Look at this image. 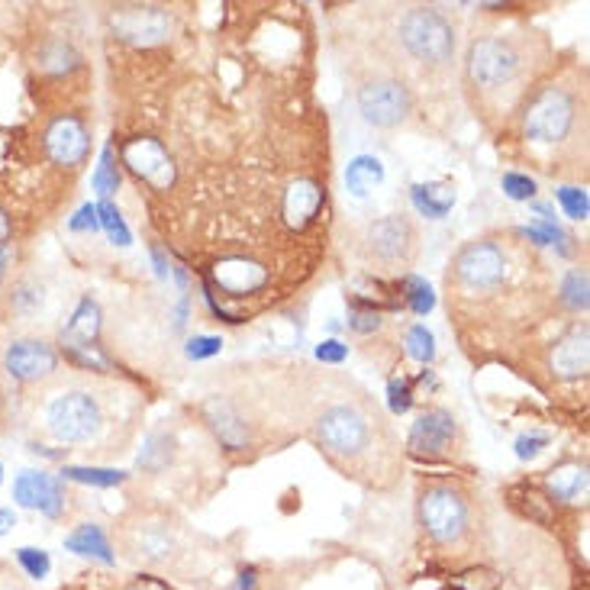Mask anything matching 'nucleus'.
Listing matches in <instances>:
<instances>
[{
	"instance_id": "f257e3e1",
	"label": "nucleus",
	"mask_w": 590,
	"mask_h": 590,
	"mask_svg": "<svg viewBox=\"0 0 590 590\" xmlns=\"http://www.w3.org/2000/svg\"><path fill=\"white\" fill-rule=\"evenodd\" d=\"M549 265L520 229H494L468 239L445 268V304L462 326H507L536 320L552 304Z\"/></svg>"
},
{
	"instance_id": "f03ea898",
	"label": "nucleus",
	"mask_w": 590,
	"mask_h": 590,
	"mask_svg": "<svg viewBox=\"0 0 590 590\" xmlns=\"http://www.w3.org/2000/svg\"><path fill=\"white\" fill-rule=\"evenodd\" d=\"M539 175L558 181L587 178V71L578 62L552 65L513 120L500 129Z\"/></svg>"
},
{
	"instance_id": "7ed1b4c3",
	"label": "nucleus",
	"mask_w": 590,
	"mask_h": 590,
	"mask_svg": "<svg viewBox=\"0 0 590 590\" xmlns=\"http://www.w3.org/2000/svg\"><path fill=\"white\" fill-rule=\"evenodd\" d=\"M555 65V46L532 26L478 33L462 59V94L487 129H503Z\"/></svg>"
},
{
	"instance_id": "20e7f679",
	"label": "nucleus",
	"mask_w": 590,
	"mask_h": 590,
	"mask_svg": "<svg viewBox=\"0 0 590 590\" xmlns=\"http://www.w3.org/2000/svg\"><path fill=\"white\" fill-rule=\"evenodd\" d=\"M310 439L329 465L345 478L381 484V474L394 478V436L384 416L368 400H333L310 423Z\"/></svg>"
},
{
	"instance_id": "39448f33",
	"label": "nucleus",
	"mask_w": 590,
	"mask_h": 590,
	"mask_svg": "<svg viewBox=\"0 0 590 590\" xmlns=\"http://www.w3.org/2000/svg\"><path fill=\"white\" fill-rule=\"evenodd\" d=\"M394 39V55L391 62L404 75L407 68L423 71V75H442L455 65V23L445 17L439 7H404V13H397V20L391 26Z\"/></svg>"
},
{
	"instance_id": "423d86ee",
	"label": "nucleus",
	"mask_w": 590,
	"mask_h": 590,
	"mask_svg": "<svg viewBox=\"0 0 590 590\" xmlns=\"http://www.w3.org/2000/svg\"><path fill=\"white\" fill-rule=\"evenodd\" d=\"M42 429L62 445H104L110 433L107 397L88 384H62L42 400Z\"/></svg>"
},
{
	"instance_id": "0eeeda50",
	"label": "nucleus",
	"mask_w": 590,
	"mask_h": 590,
	"mask_svg": "<svg viewBox=\"0 0 590 590\" xmlns=\"http://www.w3.org/2000/svg\"><path fill=\"white\" fill-rule=\"evenodd\" d=\"M416 520L439 549H462L474 536V494L455 478H426L416 494Z\"/></svg>"
},
{
	"instance_id": "6e6552de",
	"label": "nucleus",
	"mask_w": 590,
	"mask_h": 590,
	"mask_svg": "<svg viewBox=\"0 0 590 590\" xmlns=\"http://www.w3.org/2000/svg\"><path fill=\"white\" fill-rule=\"evenodd\" d=\"M423 233L410 213L397 210L365 223L355 236V255L381 275H407L420 262Z\"/></svg>"
},
{
	"instance_id": "1a4fd4ad",
	"label": "nucleus",
	"mask_w": 590,
	"mask_h": 590,
	"mask_svg": "<svg viewBox=\"0 0 590 590\" xmlns=\"http://www.w3.org/2000/svg\"><path fill=\"white\" fill-rule=\"evenodd\" d=\"M355 104L374 129H400L416 117V94L391 59L362 68L355 78Z\"/></svg>"
},
{
	"instance_id": "9d476101",
	"label": "nucleus",
	"mask_w": 590,
	"mask_h": 590,
	"mask_svg": "<svg viewBox=\"0 0 590 590\" xmlns=\"http://www.w3.org/2000/svg\"><path fill=\"white\" fill-rule=\"evenodd\" d=\"M407 449L426 462H455L458 455H465V429L452 410L429 407L410 426Z\"/></svg>"
},
{
	"instance_id": "9b49d317",
	"label": "nucleus",
	"mask_w": 590,
	"mask_h": 590,
	"mask_svg": "<svg viewBox=\"0 0 590 590\" xmlns=\"http://www.w3.org/2000/svg\"><path fill=\"white\" fill-rule=\"evenodd\" d=\"M123 549L139 565H168L178 555V526L168 523V516H136L123 526Z\"/></svg>"
},
{
	"instance_id": "f8f14e48",
	"label": "nucleus",
	"mask_w": 590,
	"mask_h": 590,
	"mask_svg": "<svg viewBox=\"0 0 590 590\" xmlns=\"http://www.w3.org/2000/svg\"><path fill=\"white\" fill-rule=\"evenodd\" d=\"M42 152L52 165L81 171L91 155V129L81 113H55L42 126Z\"/></svg>"
},
{
	"instance_id": "ddd939ff",
	"label": "nucleus",
	"mask_w": 590,
	"mask_h": 590,
	"mask_svg": "<svg viewBox=\"0 0 590 590\" xmlns=\"http://www.w3.org/2000/svg\"><path fill=\"white\" fill-rule=\"evenodd\" d=\"M120 155H123V165L133 171L152 194H168L171 187H175L178 165L171 162L168 146H162L158 139H152V136L123 139Z\"/></svg>"
},
{
	"instance_id": "4468645a",
	"label": "nucleus",
	"mask_w": 590,
	"mask_h": 590,
	"mask_svg": "<svg viewBox=\"0 0 590 590\" xmlns=\"http://www.w3.org/2000/svg\"><path fill=\"white\" fill-rule=\"evenodd\" d=\"M4 371L20 384H49L59 374V352L46 339H13L4 352Z\"/></svg>"
},
{
	"instance_id": "2eb2a0df",
	"label": "nucleus",
	"mask_w": 590,
	"mask_h": 590,
	"mask_svg": "<svg viewBox=\"0 0 590 590\" xmlns=\"http://www.w3.org/2000/svg\"><path fill=\"white\" fill-rule=\"evenodd\" d=\"M587 368H590V336H587V323L578 320L549 345V371L555 381L574 384L587 378Z\"/></svg>"
},
{
	"instance_id": "dca6fc26",
	"label": "nucleus",
	"mask_w": 590,
	"mask_h": 590,
	"mask_svg": "<svg viewBox=\"0 0 590 590\" xmlns=\"http://www.w3.org/2000/svg\"><path fill=\"white\" fill-rule=\"evenodd\" d=\"M13 500L26 510H39L42 516H62L65 513V484L46 471H20L13 481Z\"/></svg>"
},
{
	"instance_id": "f3484780",
	"label": "nucleus",
	"mask_w": 590,
	"mask_h": 590,
	"mask_svg": "<svg viewBox=\"0 0 590 590\" xmlns=\"http://www.w3.org/2000/svg\"><path fill=\"white\" fill-rule=\"evenodd\" d=\"M33 68H36V75L42 81H68V78H75L78 71L84 68V55L71 46L68 39H46L42 46L36 49L33 55Z\"/></svg>"
},
{
	"instance_id": "a211bd4d",
	"label": "nucleus",
	"mask_w": 590,
	"mask_h": 590,
	"mask_svg": "<svg viewBox=\"0 0 590 590\" xmlns=\"http://www.w3.org/2000/svg\"><path fill=\"white\" fill-rule=\"evenodd\" d=\"M168 13L162 7H123L117 17V33L136 46H155L168 36Z\"/></svg>"
},
{
	"instance_id": "6ab92c4d",
	"label": "nucleus",
	"mask_w": 590,
	"mask_h": 590,
	"mask_svg": "<svg viewBox=\"0 0 590 590\" xmlns=\"http://www.w3.org/2000/svg\"><path fill=\"white\" fill-rule=\"evenodd\" d=\"M587 484H590L587 462H581V458H568V462L545 471V491H549V500L565 503V507H584Z\"/></svg>"
},
{
	"instance_id": "aec40b11",
	"label": "nucleus",
	"mask_w": 590,
	"mask_h": 590,
	"mask_svg": "<svg viewBox=\"0 0 590 590\" xmlns=\"http://www.w3.org/2000/svg\"><path fill=\"white\" fill-rule=\"evenodd\" d=\"M200 413H204V420L210 423V429L217 433V439L226 445V449H246L249 445V426H246V420H242V413L229 404L226 397L204 400Z\"/></svg>"
},
{
	"instance_id": "412c9836",
	"label": "nucleus",
	"mask_w": 590,
	"mask_h": 590,
	"mask_svg": "<svg viewBox=\"0 0 590 590\" xmlns=\"http://www.w3.org/2000/svg\"><path fill=\"white\" fill-rule=\"evenodd\" d=\"M323 187L316 184L313 178H297L287 184V191L281 194V213L284 220L291 223L294 229H307L316 217V210L323 204Z\"/></svg>"
},
{
	"instance_id": "4be33fe9",
	"label": "nucleus",
	"mask_w": 590,
	"mask_h": 590,
	"mask_svg": "<svg viewBox=\"0 0 590 590\" xmlns=\"http://www.w3.org/2000/svg\"><path fill=\"white\" fill-rule=\"evenodd\" d=\"M413 207L423 213L426 220H442L445 213L455 207V184L452 181H429V184H413Z\"/></svg>"
},
{
	"instance_id": "5701e85b",
	"label": "nucleus",
	"mask_w": 590,
	"mask_h": 590,
	"mask_svg": "<svg viewBox=\"0 0 590 590\" xmlns=\"http://www.w3.org/2000/svg\"><path fill=\"white\" fill-rule=\"evenodd\" d=\"M65 549L75 552V555H84V558H97V561H104V565H113V545L107 539V532L100 529L97 523L78 526L65 539Z\"/></svg>"
},
{
	"instance_id": "b1692460",
	"label": "nucleus",
	"mask_w": 590,
	"mask_h": 590,
	"mask_svg": "<svg viewBox=\"0 0 590 590\" xmlns=\"http://www.w3.org/2000/svg\"><path fill=\"white\" fill-rule=\"evenodd\" d=\"M97 333H100V310L91 297H84L75 316H71V323L65 326L62 345H94Z\"/></svg>"
},
{
	"instance_id": "393cba45",
	"label": "nucleus",
	"mask_w": 590,
	"mask_h": 590,
	"mask_svg": "<svg viewBox=\"0 0 590 590\" xmlns=\"http://www.w3.org/2000/svg\"><path fill=\"white\" fill-rule=\"evenodd\" d=\"M381 181H384V165L374 155H358L349 165V171H345V184H349L352 197H365Z\"/></svg>"
},
{
	"instance_id": "a878e982",
	"label": "nucleus",
	"mask_w": 590,
	"mask_h": 590,
	"mask_svg": "<svg viewBox=\"0 0 590 590\" xmlns=\"http://www.w3.org/2000/svg\"><path fill=\"white\" fill-rule=\"evenodd\" d=\"M587 271L584 268H571L565 278H561L558 291H555V300L558 307H565L568 313H587Z\"/></svg>"
},
{
	"instance_id": "bb28decb",
	"label": "nucleus",
	"mask_w": 590,
	"mask_h": 590,
	"mask_svg": "<svg viewBox=\"0 0 590 590\" xmlns=\"http://www.w3.org/2000/svg\"><path fill=\"white\" fill-rule=\"evenodd\" d=\"M449 587L452 590H500L503 578H500V571L487 568V565H471L465 571H458L449 581Z\"/></svg>"
},
{
	"instance_id": "cd10ccee",
	"label": "nucleus",
	"mask_w": 590,
	"mask_h": 590,
	"mask_svg": "<svg viewBox=\"0 0 590 590\" xmlns=\"http://www.w3.org/2000/svg\"><path fill=\"white\" fill-rule=\"evenodd\" d=\"M62 478L65 481H81V484H97V487H117L126 481L123 471H110V468H75L68 465L62 468Z\"/></svg>"
},
{
	"instance_id": "c85d7f7f",
	"label": "nucleus",
	"mask_w": 590,
	"mask_h": 590,
	"mask_svg": "<svg viewBox=\"0 0 590 590\" xmlns=\"http://www.w3.org/2000/svg\"><path fill=\"white\" fill-rule=\"evenodd\" d=\"M407 355L413 358V362L429 365L436 358V336L429 333L426 326H410V333H407Z\"/></svg>"
},
{
	"instance_id": "c756f323",
	"label": "nucleus",
	"mask_w": 590,
	"mask_h": 590,
	"mask_svg": "<svg viewBox=\"0 0 590 590\" xmlns=\"http://www.w3.org/2000/svg\"><path fill=\"white\" fill-rule=\"evenodd\" d=\"M94 187L104 200L113 197V191L120 187V168H117V162H113V146L104 149V158H100V165L94 171Z\"/></svg>"
},
{
	"instance_id": "7c9ffc66",
	"label": "nucleus",
	"mask_w": 590,
	"mask_h": 590,
	"mask_svg": "<svg viewBox=\"0 0 590 590\" xmlns=\"http://www.w3.org/2000/svg\"><path fill=\"white\" fill-rule=\"evenodd\" d=\"M404 297H407V304L416 316H426L429 310L436 307V294H433V287H429L423 278H407L404 281Z\"/></svg>"
},
{
	"instance_id": "2f4dec72",
	"label": "nucleus",
	"mask_w": 590,
	"mask_h": 590,
	"mask_svg": "<svg viewBox=\"0 0 590 590\" xmlns=\"http://www.w3.org/2000/svg\"><path fill=\"white\" fill-rule=\"evenodd\" d=\"M168 436L165 433H152L149 439H146V449H142V455H139V468H146V471H162L165 465H168Z\"/></svg>"
},
{
	"instance_id": "473e14b6",
	"label": "nucleus",
	"mask_w": 590,
	"mask_h": 590,
	"mask_svg": "<svg viewBox=\"0 0 590 590\" xmlns=\"http://www.w3.org/2000/svg\"><path fill=\"white\" fill-rule=\"evenodd\" d=\"M558 204L565 207V213L571 220H587L590 213V200H587V191L578 184H561L558 187Z\"/></svg>"
},
{
	"instance_id": "72a5a7b5",
	"label": "nucleus",
	"mask_w": 590,
	"mask_h": 590,
	"mask_svg": "<svg viewBox=\"0 0 590 590\" xmlns=\"http://www.w3.org/2000/svg\"><path fill=\"white\" fill-rule=\"evenodd\" d=\"M17 561H20V568H23L26 574H30L33 581L49 578V571H52V558H49V552L30 549V545H23V549H17Z\"/></svg>"
},
{
	"instance_id": "f704fd0d",
	"label": "nucleus",
	"mask_w": 590,
	"mask_h": 590,
	"mask_svg": "<svg viewBox=\"0 0 590 590\" xmlns=\"http://www.w3.org/2000/svg\"><path fill=\"white\" fill-rule=\"evenodd\" d=\"M97 220H100V226L107 229V236L117 242V246H129V229H126V223L120 217V210L113 207L110 200H104V204L97 207Z\"/></svg>"
},
{
	"instance_id": "c9c22d12",
	"label": "nucleus",
	"mask_w": 590,
	"mask_h": 590,
	"mask_svg": "<svg viewBox=\"0 0 590 590\" xmlns=\"http://www.w3.org/2000/svg\"><path fill=\"white\" fill-rule=\"evenodd\" d=\"M500 187H503V194L513 197V200H532L536 197V181H532L529 175H523V171H507V175L500 178Z\"/></svg>"
},
{
	"instance_id": "e433bc0d",
	"label": "nucleus",
	"mask_w": 590,
	"mask_h": 590,
	"mask_svg": "<svg viewBox=\"0 0 590 590\" xmlns=\"http://www.w3.org/2000/svg\"><path fill=\"white\" fill-rule=\"evenodd\" d=\"M223 349V339L217 336H194L191 342H187V358H194V362H200V358H210V355H217Z\"/></svg>"
},
{
	"instance_id": "4c0bfd02",
	"label": "nucleus",
	"mask_w": 590,
	"mask_h": 590,
	"mask_svg": "<svg viewBox=\"0 0 590 590\" xmlns=\"http://www.w3.org/2000/svg\"><path fill=\"white\" fill-rule=\"evenodd\" d=\"M545 445H549V436L545 433H526V436L516 439V458H523V462L526 458H536Z\"/></svg>"
},
{
	"instance_id": "58836bf2",
	"label": "nucleus",
	"mask_w": 590,
	"mask_h": 590,
	"mask_svg": "<svg viewBox=\"0 0 590 590\" xmlns=\"http://www.w3.org/2000/svg\"><path fill=\"white\" fill-rule=\"evenodd\" d=\"M316 358L326 362V365H342L345 358H349V349H345L339 339H326V342L316 345Z\"/></svg>"
},
{
	"instance_id": "ea45409f",
	"label": "nucleus",
	"mask_w": 590,
	"mask_h": 590,
	"mask_svg": "<svg viewBox=\"0 0 590 590\" xmlns=\"http://www.w3.org/2000/svg\"><path fill=\"white\" fill-rule=\"evenodd\" d=\"M387 394H391V410H394V413H407V410L413 407L410 381H391V387H387Z\"/></svg>"
},
{
	"instance_id": "a19ab883",
	"label": "nucleus",
	"mask_w": 590,
	"mask_h": 590,
	"mask_svg": "<svg viewBox=\"0 0 590 590\" xmlns=\"http://www.w3.org/2000/svg\"><path fill=\"white\" fill-rule=\"evenodd\" d=\"M349 326L355 329V333H362V336L365 333H374V329L381 326V313H374V310H355Z\"/></svg>"
},
{
	"instance_id": "79ce46f5",
	"label": "nucleus",
	"mask_w": 590,
	"mask_h": 590,
	"mask_svg": "<svg viewBox=\"0 0 590 590\" xmlns=\"http://www.w3.org/2000/svg\"><path fill=\"white\" fill-rule=\"evenodd\" d=\"M75 233H94V229L100 226V220H97V207L94 204H84L81 210H78V217L68 223Z\"/></svg>"
},
{
	"instance_id": "37998d69",
	"label": "nucleus",
	"mask_w": 590,
	"mask_h": 590,
	"mask_svg": "<svg viewBox=\"0 0 590 590\" xmlns=\"http://www.w3.org/2000/svg\"><path fill=\"white\" fill-rule=\"evenodd\" d=\"M126 590H175V587L162 578H155V574H136V578L126 584Z\"/></svg>"
},
{
	"instance_id": "c03bdc74",
	"label": "nucleus",
	"mask_w": 590,
	"mask_h": 590,
	"mask_svg": "<svg viewBox=\"0 0 590 590\" xmlns=\"http://www.w3.org/2000/svg\"><path fill=\"white\" fill-rule=\"evenodd\" d=\"M255 568H246V571H242L239 574V578H236V584H233V590H255Z\"/></svg>"
},
{
	"instance_id": "a18cd8bd",
	"label": "nucleus",
	"mask_w": 590,
	"mask_h": 590,
	"mask_svg": "<svg viewBox=\"0 0 590 590\" xmlns=\"http://www.w3.org/2000/svg\"><path fill=\"white\" fill-rule=\"evenodd\" d=\"M13 526H17V513L7 510V507H0V536H7Z\"/></svg>"
},
{
	"instance_id": "49530a36",
	"label": "nucleus",
	"mask_w": 590,
	"mask_h": 590,
	"mask_svg": "<svg viewBox=\"0 0 590 590\" xmlns=\"http://www.w3.org/2000/svg\"><path fill=\"white\" fill-rule=\"evenodd\" d=\"M10 236H13V223L7 217V210L0 207V242H10Z\"/></svg>"
},
{
	"instance_id": "de8ad7c7",
	"label": "nucleus",
	"mask_w": 590,
	"mask_h": 590,
	"mask_svg": "<svg viewBox=\"0 0 590 590\" xmlns=\"http://www.w3.org/2000/svg\"><path fill=\"white\" fill-rule=\"evenodd\" d=\"M7 265H10V242H0V278L7 275Z\"/></svg>"
},
{
	"instance_id": "09e8293b",
	"label": "nucleus",
	"mask_w": 590,
	"mask_h": 590,
	"mask_svg": "<svg viewBox=\"0 0 590 590\" xmlns=\"http://www.w3.org/2000/svg\"><path fill=\"white\" fill-rule=\"evenodd\" d=\"M0 481H4V465H0Z\"/></svg>"
}]
</instances>
